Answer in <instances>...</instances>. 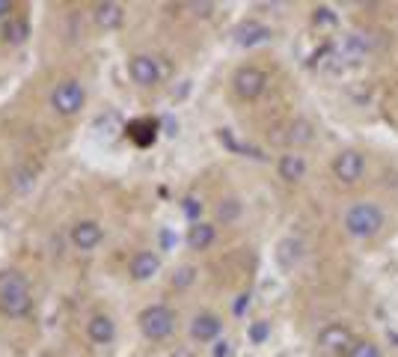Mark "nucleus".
Here are the masks:
<instances>
[{
	"instance_id": "nucleus-24",
	"label": "nucleus",
	"mask_w": 398,
	"mask_h": 357,
	"mask_svg": "<svg viewBox=\"0 0 398 357\" xmlns=\"http://www.w3.org/2000/svg\"><path fill=\"white\" fill-rule=\"evenodd\" d=\"M267 333H271L267 322H253V324H250V340H253V342H265Z\"/></svg>"
},
{
	"instance_id": "nucleus-11",
	"label": "nucleus",
	"mask_w": 398,
	"mask_h": 357,
	"mask_svg": "<svg viewBox=\"0 0 398 357\" xmlns=\"http://www.w3.org/2000/svg\"><path fill=\"white\" fill-rule=\"evenodd\" d=\"M86 333L95 345H111L113 336H116V322L107 313H95L93 319L86 322Z\"/></svg>"
},
{
	"instance_id": "nucleus-4",
	"label": "nucleus",
	"mask_w": 398,
	"mask_h": 357,
	"mask_svg": "<svg viewBox=\"0 0 398 357\" xmlns=\"http://www.w3.org/2000/svg\"><path fill=\"white\" fill-rule=\"evenodd\" d=\"M86 104V89L81 81H75V77H68V81H59L51 93V107L54 113L59 116H75L81 107Z\"/></svg>"
},
{
	"instance_id": "nucleus-16",
	"label": "nucleus",
	"mask_w": 398,
	"mask_h": 357,
	"mask_svg": "<svg viewBox=\"0 0 398 357\" xmlns=\"http://www.w3.org/2000/svg\"><path fill=\"white\" fill-rule=\"evenodd\" d=\"M122 21H125L122 3H98L95 6V24L102 30H116Z\"/></svg>"
},
{
	"instance_id": "nucleus-22",
	"label": "nucleus",
	"mask_w": 398,
	"mask_h": 357,
	"mask_svg": "<svg viewBox=\"0 0 398 357\" xmlns=\"http://www.w3.org/2000/svg\"><path fill=\"white\" fill-rule=\"evenodd\" d=\"M348 357H383V354H381V349H377L375 342L363 340V342H354V349L348 351Z\"/></svg>"
},
{
	"instance_id": "nucleus-23",
	"label": "nucleus",
	"mask_w": 398,
	"mask_h": 357,
	"mask_svg": "<svg viewBox=\"0 0 398 357\" xmlns=\"http://www.w3.org/2000/svg\"><path fill=\"white\" fill-rule=\"evenodd\" d=\"M193 268L191 265H184V268H178V274L173 277V286H178V289H184V286H191L193 283Z\"/></svg>"
},
{
	"instance_id": "nucleus-2",
	"label": "nucleus",
	"mask_w": 398,
	"mask_h": 357,
	"mask_svg": "<svg viewBox=\"0 0 398 357\" xmlns=\"http://www.w3.org/2000/svg\"><path fill=\"white\" fill-rule=\"evenodd\" d=\"M383 226V208L377 203H354L345 212V230L354 238H369Z\"/></svg>"
},
{
	"instance_id": "nucleus-3",
	"label": "nucleus",
	"mask_w": 398,
	"mask_h": 357,
	"mask_svg": "<svg viewBox=\"0 0 398 357\" xmlns=\"http://www.w3.org/2000/svg\"><path fill=\"white\" fill-rule=\"evenodd\" d=\"M137 324H140L146 340L161 342V340H167V336L176 331V313L170 310V306H164V304H152V306H146V310L137 315Z\"/></svg>"
},
{
	"instance_id": "nucleus-15",
	"label": "nucleus",
	"mask_w": 398,
	"mask_h": 357,
	"mask_svg": "<svg viewBox=\"0 0 398 357\" xmlns=\"http://www.w3.org/2000/svg\"><path fill=\"white\" fill-rule=\"evenodd\" d=\"M267 36H271V30H267L265 24H258V21H241V24L235 27V42L244 45V48L265 42Z\"/></svg>"
},
{
	"instance_id": "nucleus-9",
	"label": "nucleus",
	"mask_w": 398,
	"mask_h": 357,
	"mask_svg": "<svg viewBox=\"0 0 398 357\" xmlns=\"http://www.w3.org/2000/svg\"><path fill=\"white\" fill-rule=\"evenodd\" d=\"M68 238H72V244L77 247V250L89 253V250H95V247L104 241V230L95 221H81V223L72 226V235H68Z\"/></svg>"
},
{
	"instance_id": "nucleus-12",
	"label": "nucleus",
	"mask_w": 398,
	"mask_h": 357,
	"mask_svg": "<svg viewBox=\"0 0 398 357\" xmlns=\"http://www.w3.org/2000/svg\"><path fill=\"white\" fill-rule=\"evenodd\" d=\"M220 331H223V322L217 319L214 313H199L191 322V336L196 342H211V340L220 336Z\"/></svg>"
},
{
	"instance_id": "nucleus-8",
	"label": "nucleus",
	"mask_w": 398,
	"mask_h": 357,
	"mask_svg": "<svg viewBox=\"0 0 398 357\" xmlns=\"http://www.w3.org/2000/svg\"><path fill=\"white\" fill-rule=\"evenodd\" d=\"M318 345H321L324 351H333V354H339V351H351V349H354V333L348 331L345 324L333 322V324H327L324 331L318 333Z\"/></svg>"
},
{
	"instance_id": "nucleus-25",
	"label": "nucleus",
	"mask_w": 398,
	"mask_h": 357,
	"mask_svg": "<svg viewBox=\"0 0 398 357\" xmlns=\"http://www.w3.org/2000/svg\"><path fill=\"white\" fill-rule=\"evenodd\" d=\"M199 212H202V203H199V200H196V196H187V200H184V214H187V217H191V221L196 223V217H199Z\"/></svg>"
},
{
	"instance_id": "nucleus-20",
	"label": "nucleus",
	"mask_w": 398,
	"mask_h": 357,
	"mask_svg": "<svg viewBox=\"0 0 398 357\" xmlns=\"http://www.w3.org/2000/svg\"><path fill=\"white\" fill-rule=\"evenodd\" d=\"M312 24L315 27H324V30H333L336 24H339V18H336V12L330 6H318L315 15H312Z\"/></svg>"
},
{
	"instance_id": "nucleus-21",
	"label": "nucleus",
	"mask_w": 398,
	"mask_h": 357,
	"mask_svg": "<svg viewBox=\"0 0 398 357\" xmlns=\"http://www.w3.org/2000/svg\"><path fill=\"white\" fill-rule=\"evenodd\" d=\"M241 214V203L238 200H223L220 205H217V217L226 223V221H235V217Z\"/></svg>"
},
{
	"instance_id": "nucleus-1",
	"label": "nucleus",
	"mask_w": 398,
	"mask_h": 357,
	"mask_svg": "<svg viewBox=\"0 0 398 357\" xmlns=\"http://www.w3.org/2000/svg\"><path fill=\"white\" fill-rule=\"evenodd\" d=\"M30 306H33V298H30V286L24 280V274L15 271V268L0 271V313L6 319H24Z\"/></svg>"
},
{
	"instance_id": "nucleus-18",
	"label": "nucleus",
	"mask_w": 398,
	"mask_h": 357,
	"mask_svg": "<svg viewBox=\"0 0 398 357\" xmlns=\"http://www.w3.org/2000/svg\"><path fill=\"white\" fill-rule=\"evenodd\" d=\"M288 143H310L312 140V125L306 122V119H294L292 125H288V134H285Z\"/></svg>"
},
{
	"instance_id": "nucleus-14",
	"label": "nucleus",
	"mask_w": 398,
	"mask_h": 357,
	"mask_svg": "<svg viewBox=\"0 0 398 357\" xmlns=\"http://www.w3.org/2000/svg\"><path fill=\"white\" fill-rule=\"evenodd\" d=\"M214 238H217L214 223L196 221L191 230H187V247H191V250H208V247L214 244Z\"/></svg>"
},
{
	"instance_id": "nucleus-10",
	"label": "nucleus",
	"mask_w": 398,
	"mask_h": 357,
	"mask_svg": "<svg viewBox=\"0 0 398 357\" xmlns=\"http://www.w3.org/2000/svg\"><path fill=\"white\" fill-rule=\"evenodd\" d=\"M128 271H131V277L137 283H146V280H152V277L161 271V256L158 253H152V250H140L131 259V268H128Z\"/></svg>"
},
{
	"instance_id": "nucleus-5",
	"label": "nucleus",
	"mask_w": 398,
	"mask_h": 357,
	"mask_svg": "<svg viewBox=\"0 0 398 357\" xmlns=\"http://www.w3.org/2000/svg\"><path fill=\"white\" fill-rule=\"evenodd\" d=\"M265 86H267V75L262 72V68H256V66H241L235 72V77H232L235 95L244 98V102H256V98L265 93Z\"/></svg>"
},
{
	"instance_id": "nucleus-28",
	"label": "nucleus",
	"mask_w": 398,
	"mask_h": 357,
	"mask_svg": "<svg viewBox=\"0 0 398 357\" xmlns=\"http://www.w3.org/2000/svg\"><path fill=\"white\" fill-rule=\"evenodd\" d=\"M173 357H193V354H191V351H176Z\"/></svg>"
},
{
	"instance_id": "nucleus-17",
	"label": "nucleus",
	"mask_w": 398,
	"mask_h": 357,
	"mask_svg": "<svg viewBox=\"0 0 398 357\" xmlns=\"http://www.w3.org/2000/svg\"><path fill=\"white\" fill-rule=\"evenodd\" d=\"M303 259V241L301 238H285V241H280V247H276V262H280V268H294L297 262Z\"/></svg>"
},
{
	"instance_id": "nucleus-26",
	"label": "nucleus",
	"mask_w": 398,
	"mask_h": 357,
	"mask_svg": "<svg viewBox=\"0 0 398 357\" xmlns=\"http://www.w3.org/2000/svg\"><path fill=\"white\" fill-rule=\"evenodd\" d=\"M12 12V0H0V18H6Z\"/></svg>"
},
{
	"instance_id": "nucleus-13",
	"label": "nucleus",
	"mask_w": 398,
	"mask_h": 357,
	"mask_svg": "<svg viewBox=\"0 0 398 357\" xmlns=\"http://www.w3.org/2000/svg\"><path fill=\"white\" fill-rule=\"evenodd\" d=\"M276 170H280V178H285L288 185L301 182V178L306 176V158L297 155V152H288L283 155L280 161H276Z\"/></svg>"
},
{
	"instance_id": "nucleus-19",
	"label": "nucleus",
	"mask_w": 398,
	"mask_h": 357,
	"mask_svg": "<svg viewBox=\"0 0 398 357\" xmlns=\"http://www.w3.org/2000/svg\"><path fill=\"white\" fill-rule=\"evenodd\" d=\"M27 33H30V27H27V21H21V18H9V24L3 27V39L9 45H21L27 39Z\"/></svg>"
},
{
	"instance_id": "nucleus-27",
	"label": "nucleus",
	"mask_w": 398,
	"mask_h": 357,
	"mask_svg": "<svg viewBox=\"0 0 398 357\" xmlns=\"http://www.w3.org/2000/svg\"><path fill=\"white\" fill-rule=\"evenodd\" d=\"M229 354V342H217V349H214V357H226Z\"/></svg>"
},
{
	"instance_id": "nucleus-6",
	"label": "nucleus",
	"mask_w": 398,
	"mask_h": 357,
	"mask_svg": "<svg viewBox=\"0 0 398 357\" xmlns=\"http://www.w3.org/2000/svg\"><path fill=\"white\" fill-rule=\"evenodd\" d=\"M128 75H131V81L137 86H158L164 77V66L158 57L137 54V57H131V63H128Z\"/></svg>"
},
{
	"instance_id": "nucleus-7",
	"label": "nucleus",
	"mask_w": 398,
	"mask_h": 357,
	"mask_svg": "<svg viewBox=\"0 0 398 357\" xmlns=\"http://www.w3.org/2000/svg\"><path fill=\"white\" fill-rule=\"evenodd\" d=\"M366 173V158L357 152V149H345V152L336 155V161H333V176L339 178V182L345 185H354V182H360Z\"/></svg>"
}]
</instances>
